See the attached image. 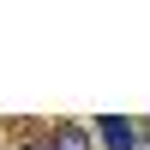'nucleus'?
<instances>
[{
    "mask_svg": "<svg viewBox=\"0 0 150 150\" xmlns=\"http://www.w3.org/2000/svg\"><path fill=\"white\" fill-rule=\"evenodd\" d=\"M96 150H150V120H126V114H102L90 126Z\"/></svg>",
    "mask_w": 150,
    "mask_h": 150,
    "instance_id": "obj_1",
    "label": "nucleus"
},
{
    "mask_svg": "<svg viewBox=\"0 0 150 150\" xmlns=\"http://www.w3.org/2000/svg\"><path fill=\"white\" fill-rule=\"evenodd\" d=\"M48 150H96V138H90L84 120H54L48 126Z\"/></svg>",
    "mask_w": 150,
    "mask_h": 150,
    "instance_id": "obj_2",
    "label": "nucleus"
},
{
    "mask_svg": "<svg viewBox=\"0 0 150 150\" xmlns=\"http://www.w3.org/2000/svg\"><path fill=\"white\" fill-rule=\"evenodd\" d=\"M12 150H48V132H18Z\"/></svg>",
    "mask_w": 150,
    "mask_h": 150,
    "instance_id": "obj_3",
    "label": "nucleus"
}]
</instances>
